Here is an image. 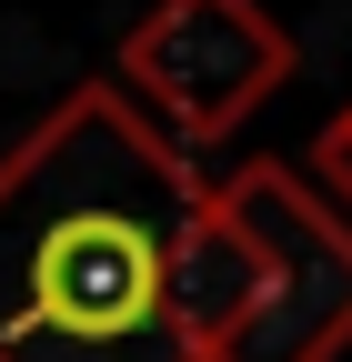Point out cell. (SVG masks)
I'll use <instances>...</instances> for the list:
<instances>
[{"label":"cell","instance_id":"cell-1","mask_svg":"<svg viewBox=\"0 0 352 362\" xmlns=\"http://www.w3.org/2000/svg\"><path fill=\"white\" fill-rule=\"evenodd\" d=\"M201 202L192 151L81 81L0 151V362H192L171 252Z\"/></svg>","mask_w":352,"mask_h":362},{"label":"cell","instance_id":"cell-2","mask_svg":"<svg viewBox=\"0 0 352 362\" xmlns=\"http://www.w3.org/2000/svg\"><path fill=\"white\" fill-rule=\"evenodd\" d=\"M252 252L242 322L201 362H342L352 352V211H332L292 161H242L211 181Z\"/></svg>","mask_w":352,"mask_h":362},{"label":"cell","instance_id":"cell-3","mask_svg":"<svg viewBox=\"0 0 352 362\" xmlns=\"http://www.w3.org/2000/svg\"><path fill=\"white\" fill-rule=\"evenodd\" d=\"M282 81H292V30L262 0H151L111 61V90L171 151L232 141Z\"/></svg>","mask_w":352,"mask_h":362},{"label":"cell","instance_id":"cell-4","mask_svg":"<svg viewBox=\"0 0 352 362\" xmlns=\"http://www.w3.org/2000/svg\"><path fill=\"white\" fill-rule=\"evenodd\" d=\"M302 181H312V192H322L332 211H352V101L322 121V141H312V171H302Z\"/></svg>","mask_w":352,"mask_h":362}]
</instances>
